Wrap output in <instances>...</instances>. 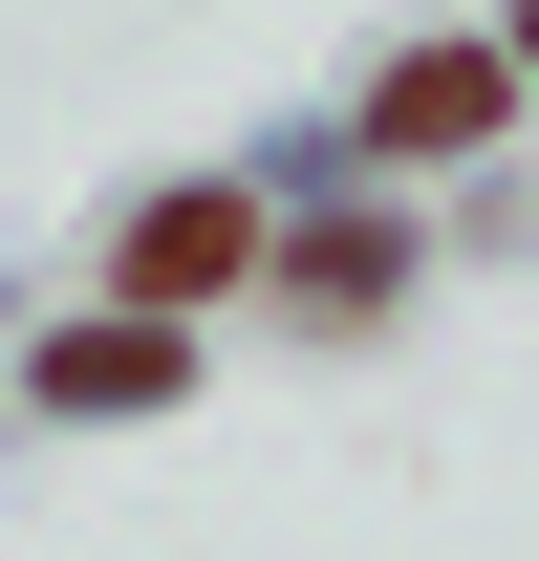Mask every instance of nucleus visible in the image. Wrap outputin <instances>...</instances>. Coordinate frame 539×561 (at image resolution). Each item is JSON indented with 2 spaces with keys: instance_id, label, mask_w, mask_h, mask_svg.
Here are the masks:
<instances>
[{
  "instance_id": "1",
  "label": "nucleus",
  "mask_w": 539,
  "mask_h": 561,
  "mask_svg": "<svg viewBox=\"0 0 539 561\" xmlns=\"http://www.w3.org/2000/svg\"><path fill=\"white\" fill-rule=\"evenodd\" d=\"M238 260H260V216H238V195H151V216H130V302H216Z\"/></svg>"
},
{
  "instance_id": "2",
  "label": "nucleus",
  "mask_w": 539,
  "mask_h": 561,
  "mask_svg": "<svg viewBox=\"0 0 539 561\" xmlns=\"http://www.w3.org/2000/svg\"><path fill=\"white\" fill-rule=\"evenodd\" d=\"M367 130H389V151H474V130H496V66H474V44H432V66H389V108H367Z\"/></svg>"
},
{
  "instance_id": "3",
  "label": "nucleus",
  "mask_w": 539,
  "mask_h": 561,
  "mask_svg": "<svg viewBox=\"0 0 539 561\" xmlns=\"http://www.w3.org/2000/svg\"><path fill=\"white\" fill-rule=\"evenodd\" d=\"M44 389L66 411H130V389H173V324H87V346H44Z\"/></svg>"
},
{
  "instance_id": "4",
  "label": "nucleus",
  "mask_w": 539,
  "mask_h": 561,
  "mask_svg": "<svg viewBox=\"0 0 539 561\" xmlns=\"http://www.w3.org/2000/svg\"><path fill=\"white\" fill-rule=\"evenodd\" d=\"M518 66H539V22H518Z\"/></svg>"
}]
</instances>
